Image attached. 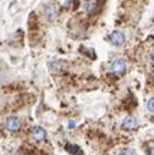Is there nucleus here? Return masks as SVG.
Masks as SVG:
<instances>
[{"label": "nucleus", "instance_id": "obj_6", "mask_svg": "<svg viewBox=\"0 0 154 155\" xmlns=\"http://www.w3.org/2000/svg\"><path fill=\"white\" fill-rule=\"evenodd\" d=\"M56 16H58V10H56V8H54V6H48V8H45V10H44V17H45L48 21H54V20L56 18Z\"/></svg>", "mask_w": 154, "mask_h": 155}, {"label": "nucleus", "instance_id": "obj_11", "mask_svg": "<svg viewBox=\"0 0 154 155\" xmlns=\"http://www.w3.org/2000/svg\"><path fill=\"white\" fill-rule=\"evenodd\" d=\"M67 127H69L70 130H73V128L76 127V124H75L73 121H70V122H69V125H67Z\"/></svg>", "mask_w": 154, "mask_h": 155}, {"label": "nucleus", "instance_id": "obj_7", "mask_svg": "<svg viewBox=\"0 0 154 155\" xmlns=\"http://www.w3.org/2000/svg\"><path fill=\"white\" fill-rule=\"evenodd\" d=\"M85 8H86V11L88 14H93L98 9V2L97 0H86Z\"/></svg>", "mask_w": 154, "mask_h": 155}, {"label": "nucleus", "instance_id": "obj_3", "mask_svg": "<svg viewBox=\"0 0 154 155\" xmlns=\"http://www.w3.org/2000/svg\"><path fill=\"white\" fill-rule=\"evenodd\" d=\"M5 125L10 132H17L21 128V120L18 117H9Z\"/></svg>", "mask_w": 154, "mask_h": 155}, {"label": "nucleus", "instance_id": "obj_10", "mask_svg": "<svg viewBox=\"0 0 154 155\" xmlns=\"http://www.w3.org/2000/svg\"><path fill=\"white\" fill-rule=\"evenodd\" d=\"M120 155H136V153L133 149H125L120 153Z\"/></svg>", "mask_w": 154, "mask_h": 155}, {"label": "nucleus", "instance_id": "obj_9", "mask_svg": "<svg viewBox=\"0 0 154 155\" xmlns=\"http://www.w3.org/2000/svg\"><path fill=\"white\" fill-rule=\"evenodd\" d=\"M147 109L150 111V112H154V98H150L147 103Z\"/></svg>", "mask_w": 154, "mask_h": 155}, {"label": "nucleus", "instance_id": "obj_8", "mask_svg": "<svg viewBox=\"0 0 154 155\" xmlns=\"http://www.w3.org/2000/svg\"><path fill=\"white\" fill-rule=\"evenodd\" d=\"M66 150L70 153V154H72V155H82V151H81V149H80V147L79 145H75V144H67L66 145Z\"/></svg>", "mask_w": 154, "mask_h": 155}, {"label": "nucleus", "instance_id": "obj_2", "mask_svg": "<svg viewBox=\"0 0 154 155\" xmlns=\"http://www.w3.org/2000/svg\"><path fill=\"white\" fill-rule=\"evenodd\" d=\"M125 39H126L125 34L122 32H120V31H115V32H112L110 34V42L115 47H121L125 43Z\"/></svg>", "mask_w": 154, "mask_h": 155}, {"label": "nucleus", "instance_id": "obj_1", "mask_svg": "<svg viewBox=\"0 0 154 155\" xmlns=\"http://www.w3.org/2000/svg\"><path fill=\"white\" fill-rule=\"evenodd\" d=\"M127 71V64L122 59H118L111 64V72L116 76H122Z\"/></svg>", "mask_w": 154, "mask_h": 155}, {"label": "nucleus", "instance_id": "obj_12", "mask_svg": "<svg viewBox=\"0 0 154 155\" xmlns=\"http://www.w3.org/2000/svg\"><path fill=\"white\" fill-rule=\"evenodd\" d=\"M150 60H152V62H153V65H154V50H153L152 54H150Z\"/></svg>", "mask_w": 154, "mask_h": 155}, {"label": "nucleus", "instance_id": "obj_13", "mask_svg": "<svg viewBox=\"0 0 154 155\" xmlns=\"http://www.w3.org/2000/svg\"><path fill=\"white\" fill-rule=\"evenodd\" d=\"M149 153H150V155H154V147L150 148V151H149Z\"/></svg>", "mask_w": 154, "mask_h": 155}, {"label": "nucleus", "instance_id": "obj_4", "mask_svg": "<svg viewBox=\"0 0 154 155\" xmlns=\"http://www.w3.org/2000/svg\"><path fill=\"white\" fill-rule=\"evenodd\" d=\"M32 137H33V139H34L35 142H42V140L45 139L47 133H45V131H44L43 127L35 126V127L32 130Z\"/></svg>", "mask_w": 154, "mask_h": 155}, {"label": "nucleus", "instance_id": "obj_5", "mask_svg": "<svg viewBox=\"0 0 154 155\" xmlns=\"http://www.w3.org/2000/svg\"><path fill=\"white\" fill-rule=\"evenodd\" d=\"M138 126V121L136 117L133 116H126L122 121V128H126V130H135L136 127Z\"/></svg>", "mask_w": 154, "mask_h": 155}]
</instances>
